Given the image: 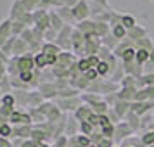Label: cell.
I'll use <instances>...</instances> for the list:
<instances>
[{
	"label": "cell",
	"mask_w": 154,
	"mask_h": 147,
	"mask_svg": "<svg viewBox=\"0 0 154 147\" xmlns=\"http://www.w3.org/2000/svg\"><path fill=\"white\" fill-rule=\"evenodd\" d=\"M123 23H125L126 28H132V26H133V19H132V17H123Z\"/></svg>",
	"instance_id": "cell-2"
},
{
	"label": "cell",
	"mask_w": 154,
	"mask_h": 147,
	"mask_svg": "<svg viewBox=\"0 0 154 147\" xmlns=\"http://www.w3.org/2000/svg\"><path fill=\"white\" fill-rule=\"evenodd\" d=\"M87 12H88V11H87V5H85V4H78L76 9H75V16H76V17H80V16L85 17Z\"/></svg>",
	"instance_id": "cell-1"
}]
</instances>
